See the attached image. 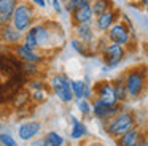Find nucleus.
<instances>
[{"label":"nucleus","instance_id":"35","mask_svg":"<svg viewBox=\"0 0 148 146\" xmlns=\"http://www.w3.org/2000/svg\"><path fill=\"white\" fill-rule=\"evenodd\" d=\"M43 145H45V140H43V136H42V138H34L32 143H30V146H43Z\"/></svg>","mask_w":148,"mask_h":146},{"label":"nucleus","instance_id":"19","mask_svg":"<svg viewBox=\"0 0 148 146\" xmlns=\"http://www.w3.org/2000/svg\"><path fill=\"white\" fill-rule=\"evenodd\" d=\"M72 119V129H70V138L72 140H81L88 135V127L84 122H81L80 119H77L75 116L70 117Z\"/></svg>","mask_w":148,"mask_h":146},{"label":"nucleus","instance_id":"25","mask_svg":"<svg viewBox=\"0 0 148 146\" xmlns=\"http://www.w3.org/2000/svg\"><path fill=\"white\" fill-rule=\"evenodd\" d=\"M43 140H45L46 145L49 146H64V136L61 133L54 132V130H49L43 135Z\"/></svg>","mask_w":148,"mask_h":146},{"label":"nucleus","instance_id":"39","mask_svg":"<svg viewBox=\"0 0 148 146\" xmlns=\"http://www.w3.org/2000/svg\"><path fill=\"white\" fill-rule=\"evenodd\" d=\"M0 132H2V122H0Z\"/></svg>","mask_w":148,"mask_h":146},{"label":"nucleus","instance_id":"27","mask_svg":"<svg viewBox=\"0 0 148 146\" xmlns=\"http://www.w3.org/2000/svg\"><path fill=\"white\" fill-rule=\"evenodd\" d=\"M26 87L29 89L30 92H34V91H43V89H51V87H49V84H46L45 81H42V79H38V78L27 79Z\"/></svg>","mask_w":148,"mask_h":146},{"label":"nucleus","instance_id":"40","mask_svg":"<svg viewBox=\"0 0 148 146\" xmlns=\"http://www.w3.org/2000/svg\"><path fill=\"white\" fill-rule=\"evenodd\" d=\"M43 146H49V145H46V143H45V145H43Z\"/></svg>","mask_w":148,"mask_h":146},{"label":"nucleus","instance_id":"16","mask_svg":"<svg viewBox=\"0 0 148 146\" xmlns=\"http://www.w3.org/2000/svg\"><path fill=\"white\" fill-rule=\"evenodd\" d=\"M70 86H72V92H73V97L75 100L78 98H92L94 92H92V87H91V83L89 79H72L70 81Z\"/></svg>","mask_w":148,"mask_h":146},{"label":"nucleus","instance_id":"28","mask_svg":"<svg viewBox=\"0 0 148 146\" xmlns=\"http://www.w3.org/2000/svg\"><path fill=\"white\" fill-rule=\"evenodd\" d=\"M110 44V40L107 38V35L105 33H100L99 37H97V40H96V53L99 54H102L103 51H105V48Z\"/></svg>","mask_w":148,"mask_h":146},{"label":"nucleus","instance_id":"38","mask_svg":"<svg viewBox=\"0 0 148 146\" xmlns=\"http://www.w3.org/2000/svg\"><path fill=\"white\" fill-rule=\"evenodd\" d=\"M145 13H147V14H148V6H147V8H145Z\"/></svg>","mask_w":148,"mask_h":146},{"label":"nucleus","instance_id":"32","mask_svg":"<svg viewBox=\"0 0 148 146\" xmlns=\"http://www.w3.org/2000/svg\"><path fill=\"white\" fill-rule=\"evenodd\" d=\"M53 10H54L58 14H61L62 10H64V5H61V0H53Z\"/></svg>","mask_w":148,"mask_h":146},{"label":"nucleus","instance_id":"22","mask_svg":"<svg viewBox=\"0 0 148 146\" xmlns=\"http://www.w3.org/2000/svg\"><path fill=\"white\" fill-rule=\"evenodd\" d=\"M21 73H23L27 79H32V78H38L40 73H42V70H40L38 63L23 62V65H21Z\"/></svg>","mask_w":148,"mask_h":146},{"label":"nucleus","instance_id":"5","mask_svg":"<svg viewBox=\"0 0 148 146\" xmlns=\"http://www.w3.org/2000/svg\"><path fill=\"white\" fill-rule=\"evenodd\" d=\"M105 35L112 43H116V44H119V46L126 48V49H132L135 40H137V35L132 33L131 29H129L127 25H126V22L121 21V19H119L115 25H112V29H110Z\"/></svg>","mask_w":148,"mask_h":146},{"label":"nucleus","instance_id":"37","mask_svg":"<svg viewBox=\"0 0 148 146\" xmlns=\"http://www.w3.org/2000/svg\"><path fill=\"white\" fill-rule=\"evenodd\" d=\"M78 2H80V3H91L92 0H78Z\"/></svg>","mask_w":148,"mask_h":146},{"label":"nucleus","instance_id":"9","mask_svg":"<svg viewBox=\"0 0 148 146\" xmlns=\"http://www.w3.org/2000/svg\"><path fill=\"white\" fill-rule=\"evenodd\" d=\"M123 111V103L116 105H105L100 100L94 98L92 100V114L96 119H99L100 122H107L112 117H115L116 114H119Z\"/></svg>","mask_w":148,"mask_h":146},{"label":"nucleus","instance_id":"30","mask_svg":"<svg viewBox=\"0 0 148 146\" xmlns=\"http://www.w3.org/2000/svg\"><path fill=\"white\" fill-rule=\"evenodd\" d=\"M48 94H49V89H43V91H34V92H30V97H32L34 103H43V102L48 98Z\"/></svg>","mask_w":148,"mask_h":146},{"label":"nucleus","instance_id":"18","mask_svg":"<svg viewBox=\"0 0 148 146\" xmlns=\"http://www.w3.org/2000/svg\"><path fill=\"white\" fill-rule=\"evenodd\" d=\"M70 46H72V49L75 51V53H78L80 56H83V57H94L96 56V48H92V46H88V44H84L83 41H80L78 38H72L70 40Z\"/></svg>","mask_w":148,"mask_h":146},{"label":"nucleus","instance_id":"33","mask_svg":"<svg viewBox=\"0 0 148 146\" xmlns=\"http://www.w3.org/2000/svg\"><path fill=\"white\" fill-rule=\"evenodd\" d=\"M10 22H11V18H8V16H5V14L0 13V27H3V25L10 24Z\"/></svg>","mask_w":148,"mask_h":146},{"label":"nucleus","instance_id":"31","mask_svg":"<svg viewBox=\"0 0 148 146\" xmlns=\"http://www.w3.org/2000/svg\"><path fill=\"white\" fill-rule=\"evenodd\" d=\"M78 6H80V2H78V0H65V3H64V10L69 14H72Z\"/></svg>","mask_w":148,"mask_h":146},{"label":"nucleus","instance_id":"26","mask_svg":"<svg viewBox=\"0 0 148 146\" xmlns=\"http://www.w3.org/2000/svg\"><path fill=\"white\" fill-rule=\"evenodd\" d=\"M77 102V108L83 116H91L92 114V102L89 98H78Z\"/></svg>","mask_w":148,"mask_h":146},{"label":"nucleus","instance_id":"23","mask_svg":"<svg viewBox=\"0 0 148 146\" xmlns=\"http://www.w3.org/2000/svg\"><path fill=\"white\" fill-rule=\"evenodd\" d=\"M13 105H14V108H26L27 106V103H30L32 102V97H30V92H27V91H24V89H21L19 92H18L16 95H14V98L13 100Z\"/></svg>","mask_w":148,"mask_h":146},{"label":"nucleus","instance_id":"17","mask_svg":"<svg viewBox=\"0 0 148 146\" xmlns=\"http://www.w3.org/2000/svg\"><path fill=\"white\" fill-rule=\"evenodd\" d=\"M142 136H143V132L135 126L134 129H131L124 135L116 138V146H137L138 141L142 140Z\"/></svg>","mask_w":148,"mask_h":146},{"label":"nucleus","instance_id":"12","mask_svg":"<svg viewBox=\"0 0 148 146\" xmlns=\"http://www.w3.org/2000/svg\"><path fill=\"white\" fill-rule=\"evenodd\" d=\"M72 24L73 25H81V24H94L96 14L92 11L91 3H80L77 10L72 13Z\"/></svg>","mask_w":148,"mask_h":146},{"label":"nucleus","instance_id":"13","mask_svg":"<svg viewBox=\"0 0 148 146\" xmlns=\"http://www.w3.org/2000/svg\"><path fill=\"white\" fill-rule=\"evenodd\" d=\"M23 38H24V33L19 32L16 27H13L11 22L7 25H3V27H0V43L13 48V46H16V44L23 43Z\"/></svg>","mask_w":148,"mask_h":146},{"label":"nucleus","instance_id":"6","mask_svg":"<svg viewBox=\"0 0 148 146\" xmlns=\"http://www.w3.org/2000/svg\"><path fill=\"white\" fill-rule=\"evenodd\" d=\"M72 79L69 78L65 73H56L51 76L49 79V87H51L53 94L64 103H70L75 100L73 92H72V86H70Z\"/></svg>","mask_w":148,"mask_h":146},{"label":"nucleus","instance_id":"11","mask_svg":"<svg viewBox=\"0 0 148 146\" xmlns=\"http://www.w3.org/2000/svg\"><path fill=\"white\" fill-rule=\"evenodd\" d=\"M11 51H13V54L21 60V62H30V63H38V65H40V63L45 60V56H43L40 51L30 49V48L24 46L23 43L13 46V48H11Z\"/></svg>","mask_w":148,"mask_h":146},{"label":"nucleus","instance_id":"14","mask_svg":"<svg viewBox=\"0 0 148 146\" xmlns=\"http://www.w3.org/2000/svg\"><path fill=\"white\" fill-rule=\"evenodd\" d=\"M42 132V122L40 121H26L18 127V136L23 141H32L34 138L40 135Z\"/></svg>","mask_w":148,"mask_h":146},{"label":"nucleus","instance_id":"20","mask_svg":"<svg viewBox=\"0 0 148 146\" xmlns=\"http://www.w3.org/2000/svg\"><path fill=\"white\" fill-rule=\"evenodd\" d=\"M112 83H113V87H115V92H116V97H118V102H119V103H124V102L129 98V95H127V89H126V84H124V78H123V75H119L118 78L112 79Z\"/></svg>","mask_w":148,"mask_h":146},{"label":"nucleus","instance_id":"29","mask_svg":"<svg viewBox=\"0 0 148 146\" xmlns=\"http://www.w3.org/2000/svg\"><path fill=\"white\" fill-rule=\"evenodd\" d=\"M0 146H19L14 136L8 132H0Z\"/></svg>","mask_w":148,"mask_h":146},{"label":"nucleus","instance_id":"10","mask_svg":"<svg viewBox=\"0 0 148 146\" xmlns=\"http://www.w3.org/2000/svg\"><path fill=\"white\" fill-rule=\"evenodd\" d=\"M121 14L123 13L119 8H113L110 11H105L100 16H96V19H94V29L99 33H107L112 29V25H115L121 19Z\"/></svg>","mask_w":148,"mask_h":146},{"label":"nucleus","instance_id":"3","mask_svg":"<svg viewBox=\"0 0 148 146\" xmlns=\"http://www.w3.org/2000/svg\"><path fill=\"white\" fill-rule=\"evenodd\" d=\"M102 126H103V130H105L107 135L116 140L137 126V117H135V114L132 111L123 110L121 113L116 114L115 117H112L110 121L102 122Z\"/></svg>","mask_w":148,"mask_h":146},{"label":"nucleus","instance_id":"1","mask_svg":"<svg viewBox=\"0 0 148 146\" xmlns=\"http://www.w3.org/2000/svg\"><path fill=\"white\" fill-rule=\"evenodd\" d=\"M124 84L127 89L129 98H140L145 94L148 87V67L147 65H137L127 68L123 73Z\"/></svg>","mask_w":148,"mask_h":146},{"label":"nucleus","instance_id":"7","mask_svg":"<svg viewBox=\"0 0 148 146\" xmlns=\"http://www.w3.org/2000/svg\"><path fill=\"white\" fill-rule=\"evenodd\" d=\"M126 54H127V49H126V48L110 41V44L105 48V51L100 54V57H102V60H103V65H107L110 70H113V68L121 65V62L126 59Z\"/></svg>","mask_w":148,"mask_h":146},{"label":"nucleus","instance_id":"21","mask_svg":"<svg viewBox=\"0 0 148 146\" xmlns=\"http://www.w3.org/2000/svg\"><path fill=\"white\" fill-rule=\"evenodd\" d=\"M91 6H92V11L96 16H100L105 11H110V10L116 8L113 0H92V2H91Z\"/></svg>","mask_w":148,"mask_h":146},{"label":"nucleus","instance_id":"2","mask_svg":"<svg viewBox=\"0 0 148 146\" xmlns=\"http://www.w3.org/2000/svg\"><path fill=\"white\" fill-rule=\"evenodd\" d=\"M34 33L37 40V46L38 49H46L49 46H54L58 43V38H62V30L56 22L46 21V22H38V24H34L29 29Z\"/></svg>","mask_w":148,"mask_h":146},{"label":"nucleus","instance_id":"41","mask_svg":"<svg viewBox=\"0 0 148 146\" xmlns=\"http://www.w3.org/2000/svg\"><path fill=\"white\" fill-rule=\"evenodd\" d=\"M64 2H65V0H64Z\"/></svg>","mask_w":148,"mask_h":146},{"label":"nucleus","instance_id":"36","mask_svg":"<svg viewBox=\"0 0 148 146\" xmlns=\"http://www.w3.org/2000/svg\"><path fill=\"white\" fill-rule=\"evenodd\" d=\"M137 146H148V136H142V140H140V141H138V145Z\"/></svg>","mask_w":148,"mask_h":146},{"label":"nucleus","instance_id":"8","mask_svg":"<svg viewBox=\"0 0 148 146\" xmlns=\"http://www.w3.org/2000/svg\"><path fill=\"white\" fill-rule=\"evenodd\" d=\"M94 97L97 100H100L105 105H116L119 103L118 97H116L115 87H113V83L108 81V79H102V81H97L92 87Z\"/></svg>","mask_w":148,"mask_h":146},{"label":"nucleus","instance_id":"24","mask_svg":"<svg viewBox=\"0 0 148 146\" xmlns=\"http://www.w3.org/2000/svg\"><path fill=\"white\" fill-rule=\"evenodd\" d=\"M21 2H23V0H0V13L8 16V18H11L14 10H16V6L19 5Z\"/></svg>","mask_w":148,"mask_h":146},{"label":"nucleus","instance_id":"15","mask_svg":"<svg viewBox=\"0 0 148 146\" xmlns=\"http://www.w3.org/2000/svg\"><path fill=\"white\" fill-rule=\"evenodd\" d=\"M75 30V38H78L80 41H83L88 46L96 48V29L92 27V24H81V25H73Z\"/></svg>","mask_w":148,"mask_h":146},{"label":"nucleus","instance_id":"4","mask_svg":"<svg viewBox=\"0 0 148 146\" xmlns=\"http://www.w3.org/2000/svg\"><path fill=\"white\" fill-rule=\"evenodd\" d=\"M35 5H32V2H27V0H23L19 5L16 6L13 16H11V24L13 27H16L19 32L26 33L30 27L34 25L37 18V13H35Z\"/></svg>","mask_w":148,"mask_h":146},{"label":"nucleus","instance_id":"34","mask_svg":"<svg viewBox=\"0 0 148 146\" xmlns=\"http://www.w3.org/2000/svg\"><path fill=\"white\" fill-rule=\"evenodd\" d=\"M32 2V5H35L37 8H46V0H30Z\"/></svg>","mask_w":148,"mask_h":146}]
</instances>
